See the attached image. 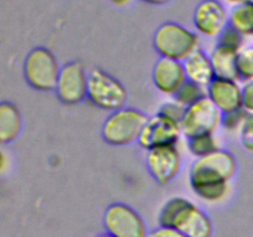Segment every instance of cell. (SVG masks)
Here are the masks:
<instances>
[{"instance_id":"2e32d148","label":"cell","mask_w":253,"mask_h":237,"mask_svg":"<svg viewBox=\"0 0 253 237\" xmlns=\"http://www.w3.org/2000/svg\"><path fill=\"white\" fill-rule=\"evenodd\" d=\"M239 53V49L216 43V46L210 52V59L216 77L239 80V72H237Z\"/></svg>"},{"instance_id":"e0dca14e","label":"cell","mask_w":253,"mask_h":237,"mask_svg":"<svg viewBox=\"0 0 253 237\" xmlns=\"http://www.w3.org/2000/svg\"><path fill=\"white\" fill-rule=\"evenodd\" d=\"M22 128V116L16 105L10 101L0 104V141L10 143L17 138Z\"/></svg>"},{"instance_id":"484cf974","label":"cell","mask_w":253,"mask_h":237,"mask_svg":"<svg viewBox=\"0 0 253 237\" xmlns=\"http://www.w3.org/2000/svg\"><path fill=\"white\" fill-rule=\"evenodd\" d=\"M242 109L247 114H253V80L242 85Z\"/></svg>"},{"instance_id":"cb8c5ba5","label":"cell","mask_w":253,"mask_h":237,"mask_svg":"<svg viewBox=\"0 0 253 237\" xmlns=\"http://www.w3.org/2000/svg\"><path fill=\"white\" fill-rule=\"evenodd\" d=\"M239 135L242 147L247 152L253 153V114H247Z\"/></svg>"},{"instance_id":"277c9868","label":"cell","mask_w":253,"mask_h":237,"mask_svg":"<svg viewBox=\"0 0 253 237\" xmlns=\"http://www.w3.org/2000/svg\"><path fill=\"white\" fill-rule=\"evenodd\" d=\"M147 120V115L141 110L125 106L108 116L101 128V135L109 145L116 147L128 146L138 142Z\"/></svg>"},{"instance_id":"4fadbf2b","label":"cell","mask_w":253,"mask_h":237,"mask_svg":"<svg viewBox=\"0 0 253 237\" xmlns=\"http://www.w3.org/2000/svg\"><path fill=\"white\" fill-rule=\"evenodd\" d=\"M183 62L169 58H160L152 71V81L156 89L165 95L174 96L187 81Z\"/></svg>"},{"instance_id":"9a60e30c","label":"cell","mask_w":253,"mask_h":237,"mask_svg":"<svg viewBox=\"0 0 253 237\" xmlns=\"http://www.w3.org/2000/svg\"><path fill=\"white\" fill-rule=\"evenodd\" d=\"M185 74L188 80L197 83L199 85L208 88L212 80L216 78L214 67H212L210 54L199 48L194 53L190 54L184 62Z\"/></svg>"},{"instance_id":"44dd1931","label":"cell","mask_w":253,"mask_h":237,"mask_svg":"<svg viewBox=\"0 0 253 237\" xmlns=\"http://www.w3.org/2000/svg\"><path fill=\"white\" fill-rule=\"evenodd\" d=\"M237 72L239 80L252 81L253 80V46L244 47L240 51L237 58Z\"/></svg>"},{"instance_id":"4dcf8cb0","label":"cell","mask_w":253,"mask_h":237,"mask_svg":"<svg viewBox=\"0 0 253 237\" xmlns=\"http://www.w3.org/2000/svg\"><path fill=\"white\" fill-rule=\"evenodd\" d=\"M96 237H114V236H111L110 234L105 232V234H101V235H99V236H96Z\"/></svg>"},{"instance_id":"ac0fdd59","label":"cell","mask_w":253,"mask_h":237,"mask_svg":"<svg viewBox=\"0 0 253 237\" xmlns=\"http://www.w3.org/2000/svg\"><path fill=\"white\" fill-rule=\"evenodd\" d=\"M229 25L244 37L253 36V1L232 7L229 14Z\"/></svg>"},{"instance_id":"7a4b0ae2","label":"cell","mask_w":253,"mask_h":237,"mask_svg":"<svg viewBox=\"0 0 253 237\" xmlns=\"http://www.w3.org/2000/svg\"><path fill=\"white\" fill-rule=\"evenodd\" d=\"M158 225L178 230L187 237H211V219L197 204L182 197L168 199L158 212Z\"/></svg>"},{"instance_id":"8992f818","label":"cell","mask_w":253,"mask_h":237,"mask_svg":"<svg viewBox=\"0 0 253 237\" xmlns=\"http://www.w3.org/2000/svg\"><path fill=\"white\" fill-rule=\"evenodd\" d=\"M61 68L57 58L49 49L36 47L26 56L24 76L27 84L36 90H56Z\"/></svg>"},{"instance_id":"83f0119b","label":"cell","mask_w":253,"mask_h":237,"mask_svg":"<svg viewBox=\"0 0 253 237\" xmlns=\"http://www.w3.org/2000/svg\"><path fill=\"white\" fill-rule=\"evenodd\" d=\"M224 2H226V4L229 5H232V6H239V5H242V4H246V2H250V1H253V0H222Z\"/></svg>"},{"instance_id":"f546056e","label":"cell","mask_w":253,"mask_h":237,"mask_svg":"<svg viewBox=\"0 0 253 237\" xmlns=\"http://www.w3.org/2000/svg\"><path fill=\"white\" fill-rule=\"evenodd\" d=\"M133 0H110V2H113L114 5H116V6H127L128 4H131Z\"/></svg>"},{"instance_id":"6da1fadb","label":"cell","mask_w":253,"mask_h":237,"mask_svg":"<svg viewBox=\"0 0 253 237\" xmlns=\"http://www.w3.org/2000/svg\"><path fill=\"white\" fill-rule=\"evenodd\" d=\"M237 160L231 152L217 150L197 158L189 170V183L194 194L207 204H220L229 198L230 182L236 175Z\"/></svg>"},{"instance_id":"603a6c76","label":"cell","mask_w":253,"mask_h":237,"mask_svg":"<svg viewBox=\"0 0 253 237\" xmlns=\"http://www.w3.org/2000/svg\"><path fill=\"white\" fill-rule=\"evenodd\" d=\"M244 39L245 37L239 31H236L234 27L229 25L222 31V34L217 37V43L225 44V46L232 47V48L241 51L244 48Z\"/></svg>"},{"instance_id":"ffe728a7","label":"cell","mask_w":253,"mask_h":237,"mask_svg":"<svg viewBox=\"0 0 253 237\" xmlns=\"http://www.w3.org/2000/svg\"><path fill=\"white\" fill-rule=\"evenodd\" d=\"M207 88H204V86L199 85V84L197 83H193V81L190 80H187L173 98H174V100L178 101L180 105L184 106V108H189V106L194 105V104H197L198 101L207 98Z\"/></svg>"},{"instance_id":"8fae6325","label":"cell","mask_w":253,"mask_h":237,"mask_svg":"<svg viewBox=\"0 0 253 237\" xmlns=\"http://www.w3.org/2000/svg\"><path fill=\"white\" fill-rule=\"evenodd\" d=\"M182 135V126L178 121L157 113L156 115L148 118L142 133L138 138V145L146 151L161 146L177 145Z\"/></svg>"},{"instance_id":"5b68a950","label":"cell","mask_w":253,"mask_h":237,"mask_svg":"<svg viewBox=\"0 0 253 237\" xmlns=\"http://www.w3.org/2000/svg\"><path fill=\"white\" fill-rule=\"evenodd\" d=\"M127 99V90L118 78L100 68L89 72L88 100L94 106L114 113L125 108Z\"/></svg>"},{"instance_id":"7c38bea8","label":"cell","mask_w":253,"mask_h":237,"mask_svg":"<svg viewBox=\"0 0 253 237\" xmlns=\"http://www.w3.org/2000/svg\"><path fill=\"white\" fill-rule=\"evenodd\" d=\"M195 30L205 37H219L229 26V14L220 0H202L193 16Z\"/></svg>"},{"instance_id":"7402d4cb","label":"cell","mask_w":253,"mask_h":237,"mask_svg":"<svg viewBox=\"0 0 253 237\" xmlns=\"http://www.w3.org/2000/svg\"><path fill=\"white\" fill-rule=\"evenodd\" d=\"M247 113L244 109L231 111V113L222 114L221 127L230 133H240L242 125L245 122Z\"/></svg>"},{"instance_id":"52a82bcc","label":"cell","mask_w":253,"mask_h":237,"mask_svg":"<svg viewBox=\"0 0 253 237\" xmlns=\"http://www.w3.org/2000/svg\"><path fill=\"white\" fill-rule=\"evenodd\" d=\"M104 226L114 237H147V226L142 216L133 207L115 202L106 209Z\"/></svg>"},{"instance_id":"30bf717a","label":"cell","mask_w":253,"mask_h":237,"mask_svg":"<svg viewBox=\"0 0 253 237\" xmlns=\"http://www.w3.org/2000/svg\"><path fill=\"white\" fill-rule=\"evenodd\" d=\"M146 164L156 182L162 185L169 184L182 170V153L177 145L152 148L147 151Z\"/></svg>"},{"instance_id":"ba28073f","label":"cell","mask_w":253,"mask_h":237,"mask_svg":"<svg viewBox=\"0 0 253 237\" xmlns=\"http://www.w3.org/2000/svg\"><path fill=\"white\" fill-rule=\"evenodd\" d=\"M89 73L82 62L72 61L62 66L56 94L66 105H77L88 99Z\"/></svg>"},{"instance_id":"9c48e42d","label":"cell","mask_w":253,"mask_h":237,"mask_svg":"<svg viewBox=\"0 0 253 237\" xmlns=\"http://www.w3.org/2000/svg\"><path fill=\"white\" fill-rule=\"evenodd\" d=\"M222 114L209 98H204L187 108L180 126L185 137L215 133L221 127Z\"/></svg>"},{"instance_id":"d6986e66","label":"cell","mask_w":253,"mask_h":237,"mask_svg":"<svg viewBox=\"0 0 253 237\" xmlns=\"http://www.w3.org/2000/svg\"><path fill=\"white\" fill-rule=\"evenodd\" d=\"M188 150L194 157L202 158L220 150V143L215 133H203L188 137Z\"/></svg>"},{"instance_id":"3957f363","label":"cell","mask_w":253,"mask_h":237,"mask_svg":"<svg viewBox=\"0 0 253 237\" xmlns=\"http://www.w3.org/2000/svg\"><path fill=\"white\" fill-rule=\"evenodd\" d=\"M153 44L161 58L184 62L200 48V37L197 32L177 22L161 25L153 37Z\"/></svg>"},{"instance_id":"d4e9b609","label":"cell","mask_w":253,"mask_h":237,"mask_svg":"<svg viewBox=\"0 0 253 237\" xmlns=\"http://www.w3.org/2000/svg\"><path fill=\"white\" fill-rule=\"evenodd\" d=\"M187 108H184L183 105H180L178 101H168V103H165L160 109H158L157 113L161 114V115H165L167 118H172V120L178 121V122H182L183 118H184V114Z\"/></svg>"},{"instance_id":"4316f807","label":"cell","mask_w":253,"mask_h":237,"mask_svg":"<svg viewBox=\"0 0 253 237\" xmlns=\"http://www.w3.org/2000/svg\"><path fill=\"white\" fill-rule=\"evenodd\" d=\"M147 237H187V236H184L182 232H179L175 229H172V227L158 226L157 229L148 232Z\"/></svg>"},{"instance_id":"f1b7e54d","label":"cell","mask_w":253,"mask_h":237,"mask_svg":"<svg viewBox=\"0 0 253 237\" xmlns=\"http://www.w3.org/2000/svg\"><path fill=\"white\" fill-rule=\"evenodd\" d=\"M141 1L150 5H165V4H168L169 1H172V0H141Z\"/></svg>"},{"instance_id":"5bb4252c","label":"cell","mask_w":253,"mask_h":237,"mask_svg":"<svg viewBox=\"0 0 253 237\" xmlns=\"http://www.w3.org/2000/svg\"><path fill=\"white\" fill-rule=\"evenodd\" d=\"M208 98L221 114L242 109V85L236 79L216 78L207 88Z\"/></svg>"}]
</instances>
